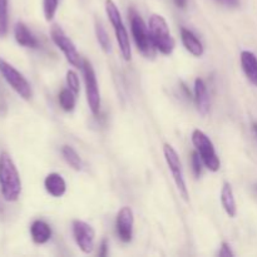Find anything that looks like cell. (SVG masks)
<instances>
[{
  "label": "cell",
  "mask_w": 257,
  "mask_h": 257,
  "mask_svg": "<svg viewBox=\"0 0 257 257\" xmlns=\"http://www.w3.org/2000/svg\"><path fill=\"white\" fill-rule=\"evenodd\" d=\"M175 4L177 5L178 8H181V9H183V8L187 5V0H175Z\"/></svg>",
  "instance_id": "29"
},
{
  "label": "cell",
  "mask_w": 257,
  "mask_h": 257,
  "mask_svg": "<svg viewBox=\"0 0 257 257\" xmlns=\"http://www.w3.org/2000/svg\"><path fill=\"white\" fill-rule=\"evenodd\" d=\"M235 253L232 252V250H231V246L228 245L227 242H222V245H221V250L220 252H218V256L221 257H232Z\"/></svg>",
  "instance_id": "26"
},
{
  "label": "cell",
  "mask_w": 257,
  "mask_h": 257,
  "mask_svg": "<svg viewBox=\"0 0 257 257\" xmlns=\"http://www.w3.org/2000/svg\"><path fill=\"white\" fill-rule=\"evenodd\" d=\"M181 40H182L183 47L186 48L187 52H190L193 57H202L205 53V48H203L202 43L195 35V33L191 32L187 28H182L181 29Z\"/></svg>",
  "instance_id": "13"
},
{
  "label": "cell",
  "mask_w": 257,
  "mask_h": 257,
  "mask_svg": "<svg viewBox=\"0 0 257 257\" xmlns=\"http://www.w3.org/2000/svg\"><path fill=\"white\" fill-rule=\"evenodd\" d=\"M44 187L47 192L55 198L64 196L65 191H67V185H65L64 178L59 173H49L45 177Z\"/></svg>",
  "instance_id": "15"
},
{
  "label": "cell",
  "mask_w": 257,
  "mask_h": 257,
  "mask_svg": "<svg viewBox=\"0 0 257 257\" xmlns=\"http://www.w3.org/2000/svg\"><path fill=\"white\" fill-rule=\"evenodd\" d=\"M95 37H97L98 43H99L100 48L105 54H109L112 52V45H110V39L108 37L107 30L104 29L99 22H95Z\"/></svg>",
  "instance_id": "21"
},
{
  "label": "cell",
  "mask_w": 257,
  "mask_h": 257,
  "mask_svg": "<svg viewBox=\"0 0 257 257\" xmlns=\"http://www.w3.org/2000/svg\"><path fill=\"white\" fill-rule=\"evenodd\" d=\"M256 190H257V187H256Z\"/></svg>",
  "instance_id": "31"
},
{
  "label": "cell",
  "mask_w": 257,
  "mask_h": 257,
  "mask_svg": "<svg viewBox=\"0 0 257 257\" xmlns=\"http://www.w3.org/2000/svg\"><path fill=\"white\" fill-rule=\"evenodd\" d=\"M252 130H253V132H255V135H256V137H257V123H253Z\"/></svg>",
  "instance_id": "30"
},
{
  "label": "cell",
  "mask_w": 257,
  "mask_h": 257,
  "mask_svg": "<svg viewBox=\"0 0 257 257\" xmlns=\"http://www.w3.org/2000/svg\"><path fill=\"white\" fill-rule=\"evenodd\" d=\"M133 225H135V215H133L132 208L124 206L117 213V220H115L117 235L120 238V241L125 243L132 241Z\"/></svg>",
  "instance_id": "11"
},
{
  "label": "cell",
  "mask_w": 257,
  "mask_h": 257,
  "mask_svg": "<svg viewBox=\"0 0 257 257\" xmlns=\"http://www.w3.org/2000/svg\"><path fill=\"white\" fill-rule=\"evenodd\" d=\"M0 74L3 75L8 84L25 100L32 99L33 89L30 83L28 82L27 78L22 74L18 69H15L12 64L5 62L0 58Z\"/></svg>",
  "instance_id": "6"
},
{
  "label": "cell",
  "mask_w": 257,
  "mask_h": 257,
  "mask_svg": "<svg viewBox=\"0 0 257 257\" xmlns=\"http://www.w3.org/2000/svg\"><path fill=\"white\" fill-rule=\"evenodd\" d=\"M65 80H67L68 88H69L74 94H78V93H79L80 83H79V77H78L77 73H75L74 70H68Z\"/></svg>",
  "instance_id": "24"
},
{
  "label": "cell",
  "mask_w": 257,
  "mask_h": 257,
  "mask_svg": "<svg viewBox=\"0 0 257 257\" xmlns=\"http://www.w3.org/2000/svg\"><path fill=\"white\" fill-rule=\"evenodd\" d=\"M221 203H222L223 210L226 211L231 218L236 217L237 213V207H236V200L235 195H233L232 186L230 182H225L221 190Z\"/></svg>",
  "instance_id": "18"
},
{
  "label": "cell",
  "mask_w": 257,
  "mask_h": 257,
  "mask_svg": "<svg viewBox=\"0 0 257 257\" xmlns=\"http://www.w3.org/2000/svg\"><path fill=\"white\" fill-rule=\"evenodd\" d=\"M105 13L109 19L110 24H112L113 30H114L115 39H117L118 45H119V52L122 54L123 59L130 62L132 58V49H131V42L130 37H128L127 29L124 27L120 13L118 10L117 5L113 0H105Z\"/></svg>",
  "instance_id": "3"
},
{
  "label": "cell",
  "mask_w": 257,
  "mask_h": 257,
  "mask_svg": "<svg viewBox=\"0 0 257 257\" xmlns=\"http://www.w3.org/2000/svg\"><path fill=\"white\" fill-rule=\"evenodd\" d=\"M241 67L247 79L257 87V57L250 50L241 52Z\"/></svg>",
  "instance_id": "14"
},
{
  "label": "cell",
  "mask_w": 257,
  "mask_h": 257,
  "mask_svg": "<svg viewBox=\"0 0 257 257\" xmlns=\"http://www.w3.org/2000/svg\"><path fill=\"white\" fill-rule=\"evenodd\" d=\"M151 39L155 44L156 49L165 55H170L175 49L176 42L172 38L165 18L160 14H152L148 23Z\"/></svg>",
  "instance_id": "2"
},
{
  "label": "cell",
  "mask_w": 257,
  "mask_h": 257,
  "mask_svg": "<svg viewBox=\"0 0 257 257\" xmlns=\"http://www.w3.org/2000/svg\"><path fill=\"white\" fill-rule=\"evenodd\" d=\"M107 255H108V241L103 240L102 243H100V247H99V256L105 257Z\"/></svg>",
  "instance_id": "27"
},
{
  "label": "cell",
  "mask_w": 257,
  "mask_h": 257,
  "mask_svg": "<svg viewBox=\"0 0 257 257\" xmlns=\"http://www.w3.org/2000/svg\"><path fill=\"white\" fill-rule=\"evenodd\" d=\"M62 156L64 158L65 162L75 171L82 170V160H80L79 155L75 152V150L70 146H63L62 147Z\"/></svg>",
  "instance_id": "19"
},
{
  "label": "cell",
  "mask_w": 257,
  "mask_h": 257,
  "mask_svg": "<svg viewBox=\"0 0 257 257\" xmlns=\"http://www.w3.org/2000/svg\"><path fill=\"white\" fill-rule=\"evenodd\" d=\"M217 2H220L221 4L226 5V7H231V8H236L238 7V4H240V0H217Z\"/></svg>",
  "instance_id": "28"
},
{
  "label": "cell",
  "mask_w": 257,
  "mask_h": 257,
  "mask_svg": "<svg viewBox=\"0 0 257 257\" xmlns=\"http://www.w3.org/2000/svg\"><path fill=\"white\" fill-rule=\"evenodd\" d=\"M30 235L35 243L43 245V243H47L52 237V228L44 221L37 220L30 226Z\"/></svg>",
  "instance_id": "17"
},
{
  "label": "cell",
  "mask_w": 257,
  "mask_h": 257,
  "mask_svg": "<svg viewBox=\"0 0 257 257\" xmlns=\"http://www.w3.org/2000/svg\"><path fill=\"white\" fill-rule=\"evenodd\" d=\"M59 0H43V12L47 22H52L57 14Z\"/></svg>",
  "instance_id": "23"
},
{
  "label": "cell",
  "mask_w": 257,
  "mask_h": 257,
  "mask_svg": "<svg viewBox=\"0 0 257 257\" xmlns=\"http://www.w3.org/2000/svg\"><path fill=\"white\" fill-rule=\"evenodd\" d=\"M14 37L15 40L19 45L25 48H35L39 47V43H38L37 38L33 35V33L28 29L27 25L24 23H17L14 28Z\"/></svg>",
  "instance_id": "16"
},
{
  "label": "cell",
  "mask_w": 257,
  "mask_h": 257,
  "mask_svg": "<svg viewBox=\"0 0 257 257\" xmlns=\"http://www.w3.org/2000/svg\"><path fill=\"white\" fill-rule=\"evenodd\" d=\"M191 163H192V170L193 173H195L196 177H200L201 173H202V158L198 155L197 151L192 152V157H191Z\"/></svg>",
  "instance_id": "25"
},
{
  "label": "cell",
  "mask_w": 257,
  "mask_h": 257,
  "mask_svg": "<svg viewBox=\"0 0 257 257\" xmlns=\"http://www.w3.org/2000/svg\"><path fill=\"white\" fill-rule=\"evenodd\" d=\"M163 155H165V160L167 162L168 168H170L171 173H172L173 181H175L176 186H177L178 192L182 196L183 200L188 201V190L187 186H186L185 177H183L180 156H178V153L176 152V150L170 143H165V146H163Z\"/></svg>",
  "instance_id": "7"
},
{
  "label": "cell",
  "mask_w": 257,
  "mask_h": 257,
  "mask_svg": "<svg viewBox=\"0 0 257 257\" xmlns=\"http://www.w3.org/2000/svg\"><path fill=\"white\" fill-rule=\"evenodd\" d=\"M75 95L69 88H65V89L60 90L59 95H58V102L59 105L63 108V110L65 112H72L75 108Z\"/></svg>",
  "instance_id": "20"
},
{
  "label": "cell",
  "mask_w": 257,
  "mask_h": 257,
  "mask_svg": "<svg viewBox=\"0 0 257 257\" xmlns=\"http://www.w3.org/2000/svg\"><path fill=\"white\" fill-rule=\"evenodd\" d=\"M9 29V0H0V38H5Z\"/></svg>",
  "instance_id": "22"
},
{
  "label": "cell",
  "mask_w": 257,
  "mask_h": 257,
  "mask_svg": "<svg viewBox=\"0 0 257 257\" xmlns=\"http://www.w3.org/2000/svg\"><path fill=\"white\" fill-rule=\"evenodd\" d=\"M73 237L83 253H90L94 248L95 231L89 223L80 220L73 221Z\"/></svg>",
  "instance_id": "10"
},
{
  "label": "cell",
  "mask_w": 257,
  "mask_h": 257,
  "mask_svg": "<svg viewBox=\"0 0 257 257\" xmlns=\"http://www.w3.org/2000/svg\"><path fill=\"white\" fill-rule=\"evenodd\" d=\"M192 143L196 147V151L201 156L203 161V165L211 171V172H217L221 167L220 158L216 155L213 143L207 137L205 132L201 130H195L192 132Z\"/></svg>",
  "instance_id": "5"
},
{
  "label": "cell",
  "mask_w": 257,
  "mask_h": 257,
  "mask_svg": "<svg viewBox=\"0 0 257 257\" xmlns=\"http://www.w3.org/2000/svg\"><path fill=\"white\" fill-rule=\"evenodd\" d=\"M195 102L198 112L202 115H207L210 112L211 100L207 92V85L201 78L195 80Z\"/></svg>",
  "instance_id": "12"
},
{
  "label": "cell",
  "mask_w": 257,
  "mask_h": 257,
  "mask_svg": "<svg viewBox=\"0 0 257 257\" xmlns=\"http://www.w3.org/2000/svg\"><path fill=\"white\" fill-rule=\"evenodd\" d=\"M130 17L131 30H132L133 39H135L138 50L147 58L155 57V53L157 49H156L155 44H153L152 39H151L148 27L145 24V22H143V19L141 18V15L137 14L135 10H131Z\"/></svg>",
  "instance_id": "4"
},
{
  "label": "cell",
  "mask_w": 257,
  "mask_h": 257,
  "mask_svg": "<svg viewBox=\"0 0 257 257\" xmlns=\"http://www.w3.org/2000/svg\"><path fill=\"white\" fill-rule=\"evenodd\" d=\"M82 70L83 75H84L85 94H87L88 105H89L90 112L94 115H97L100 109V93L99 88H98L95 72L93 69L92 64L87 59H84L82 62Z\"/></svg>",
  "instance_id": "9"
},
{
  "label": "cell",
  "mask_w": 257,
  "mask_h": 257,
  "mask_svg": "<svg viewBox=\"0 0 257 257\" xmlns=\"http://www.w3.org/2000/svg\"><path fill=\"white\" fill-rule=\"evenodd\" d=\"M50 37H52L53 43L62 50V53L64 54L65 59L68 60L69 64H72L73 67L77 68L82 67L79 53H78L74 43L70 40V38L65 34L64 30H63L59 25H52V28H50Z\"/></svg>",
  "instance_id": "8"
},
{
  "label": "cell",
  "mask_w": 257,
  "mask_h": 257,
  "mask_svg": "<svg viewBox=\"0 0 257 257\" xmlns=\"http://www.w3.org/2000/svg\"><path fill=\"white\" fill-rule=\"evenodd\" d=\"M0 192L8 202H15L22 193V181L9 153L0 155Z\"/></svg>",
  "instance_id": "1"
}]
</instances>
